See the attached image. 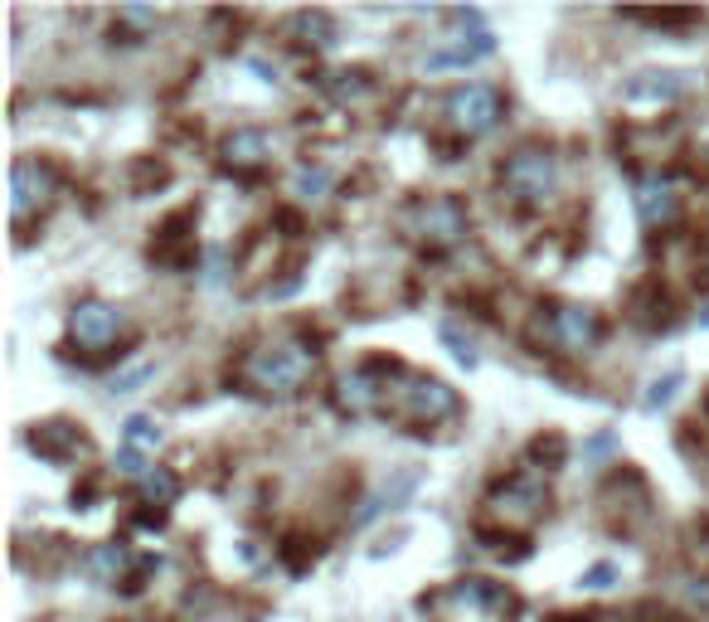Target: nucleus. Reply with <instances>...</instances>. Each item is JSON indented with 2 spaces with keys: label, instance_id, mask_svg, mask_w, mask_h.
Here are the masks:
<instances>
[{
  "label": "nucleus",
  "instance_id": "nucleus-25",
  "mask_svg": "<svg viewBox=\"0 0 709 622\" xmlns=\"http://www.w3.org/2000/svg\"><path fill=\"white\" fill-rule=\"evenodd\" d=\"M437 336H443V340H447V346H452V355H457V361H462L466 369H472V365H476V346H472V340H466V336H462V330H457V326H452V322H447L443 330H437Z\"/></svg>",
  "mask_w": 709,
  "mask_h": 622
},
{
  "label": "nucleus",
  "instance_id": "nucleus-18",
  "mask_svg": "<svg viewBox=\"0 0 709 622\" xmlns=\"http://www.w3.org/2000/svg\"><path fill=\"white\" fill-rule=\"evenodd\" d=\"M413 486H418V472H398V476H394L390 486H384L380 496H370V501H365V511L355 515V525H370V521H374V515H380V511L398 506V501H404V496H413Z\"/></svg>",
  "mask_w": 709,
  "mask_h": 622
},
{
  "label": "nucleus",
  "instance_id": "nucleus-26",
  "mask_svg": "<svg viewBox=\"0 0 709 622\" xmlns=\"http://www.w3.org/2000/svg\"><path fill=\"white\" fill-rule=\"evenodd\" d=\"M612 584H618V564H593V569H588V574H583V589L588 593H608Z\"/></svg>",
  "mask_w": 709,
  "mask_h": 622
},
{
  "label": "nucleus",
  "instance_id": "nucleus-19",
  "mask_svg": "<svg viewBox=\"0 0 709 622\" xmlns=\"http://www.w3.org/2000/svg\"><path fill=\"white\" fill-rule=\"evenodd\" d=\"M452 603H462V608H505V593L491 584V579H462V584L452 589Z\"/></svg>",
  "mask_w": 709,
  "mask_h": 622
},
{
  "label": "nucleus",
  "instance_id": "nucleus-15",
  "mask_svg": "<svg viewBox=\"0 0 709 622\" xmlns=\"http://www.w3.org/2000/svg\"><path fill=\"white\" fill-rule=\"evenodd\" d=\"M83 569H88V579H98V584H117V579L127 584V579H131L127 574V569H131V550L122 545V540H107V545L88 550Z\"/></svg>",
  "mask_w": 709,
  "mask_h": 622
},
{
  "label": "nucleus",
  "instance_id": "nucleus-14",
  "mask_svg": "<svg viewBox=\"0 0 709 622\" xmlns=\"http://www.w3.org/2000/svg\"><path fill=\"white\" fill-rule=\"evenodd\" d=\"M632 200H637V219L647 224V229H661V224H671V219H676V209H680L676 185L666 180V176H641Z\"/></svg>",
  "mask_w": 709,
  "mask_h": 622
},
{
  "label": "nucleus",
  "instance_id": "nucleus-23",
  "mask_svg": "<svg viewBox=\"0 0 709 622\" xmlns=\"http://www.w3.org/2000/svg\"><path fill=\"white\" fill-rule=\"evenodd\" d=\"M331 190V170H321V166H306L302 176H297V195L302 200H321V195Z\"/></svg>",
  "mask_w": 709,
  "mask_h": 622
},
{
  "label": "nucleus",
  "instance_id": "nucleus-4",
  "mask_svg": "<svg viewBox=\"0 0 709 622\" xmlns=\"http://www.w3.org/2000/svg\"><path fill=\"white\" fill-rule=\"evenodd\" d=\"M390 404H394L398 418L418 423V428H433V423L457 414V394H452L443 379H433V375H408L404 389L390 394Z\"/></svg>",
  "mask_w": 709,
  "mask_h": 622
},
{
  "label": "nucleus",
  "instance_id": "nucleus-13",
  "mask_svg": "<svg viewBox=\"0 0 709 622\" xmlns=\"http://www.w3.org/2000/svg\"><path fill=\"white\" fill-rule=\"evenodd\" d=\"M224 166L238 170V176H248V170H263L267 166V156H273V141H267V131L263 127H238L224 137Z\"/></svg>",
  "mask_w": 709,
  "mask_h": 622
},
{
  "label": "nucleus",
  "instance_id": "nucleus-2",
  "mask_svg": "<svg viewBox=\"0 0 709 622\" xmlns=\"http://www.w3.org/2000/svg\"><path fill=\"white\" fill-rule=\"evenodd\" d=\"M554 180H559V161L550 147H520L501 166V190L515 205H544L554 195Z\"/></svg>",
  "mask_w": 709,
  "mask_h": 622
},
{
  "label": "nucleus",
  "instance_id": "nucleus-1",
  "mask_svg": "<svg viewBox=\"0 0 709 622\" xmlns=\"http://www.w3.org/2000/svg\"><path fill=\"white\" fill-rule=\"evenodd\" d=\"M244 375H248V385L263 394H297L306 379L316 375V351L306 346V340H283V346L253 351Z\"/></svg>",
  "mask_w": 709,
  "mask_h": 622
},
{
  "label": "nucleus",
  "instance_id": "nucleus-17",
  "mask_svg": "<svg viewBox=\"0 0 709 622\" xmlns=\"http://www.w3.org/2000/svg\"><path fill=\"white\" fill-rule=\"evenodd\" d=\"M160 438H166V433H160V423L146 418V414H131L122 423V447H127V453H137V457H151L156 447H160Z\"/></svg>",
  "mask_w": 709,
  "mask_h": 622
},
{
  "label": "nucleus",
  "instance_id": "nucleus-6",
  "mask_svg": "<svg viewBox=\"0 0 709 622\" xmlns=\"http://www.w3.org/2000/svg\"><path fill=\"white\" fill-rule=\"evenodd\" d=\"M53 190H59L53 166L39 161V156H20V161L10 166V215H16V224H24L35 209H45L53 200Z\"/></svg>",
  "mask_w": 709,
  "mask_h": 622
},
{
  "label": "nucleus",
  "instance_id": "nucleus-9",
  "mask_svg": "<svg viewBox=\"0 0 709 622\" xmlns=\"http://www.w3.org/2000/svg\"><path fill=\"white\" fill-rule=\"evenodd\" d=\"M686 78L680 69H641L622 83V102L627 108H661V102H676L686 92Z\"/></svg>",
  "mask_w": 709,
  "mask_h": 622
},
{
  "label": "nucleus",
  "instance_id": "nucleus-10",
  "mask_svg": "<svg viewBox=\"0 0 709 622\" xmlns=\"http://www.w3.org/2000/svg\"><path fill=\"white\" fill-rule=\"evenodd\" d=\"M491 506L501 515H511V521H534V515L550 506V492H544V482L534 472H515V476H505V486H496Z\"/></svg>",
  "mask_w": 709,
  "mask_h": 622
},
{
  "label": "nucleus",
  "instance_id": "nucleus-5",
  "mask_svg": "<svg viewBox=\"0 0 709 622\" xmlns=\"http://www.w3.org/2000/svg\"><path fill=\"white\" fill-rule=\"evenodd\" d=\"M122 326H127V316L117 312L112 302H98V297L78 302V307L69 312V340L78 351H88V355L112 351L117 336H122Z\"/></svg>",
  "mask_w": 709,
  "mask_h": 622
},
{
  "label": "nucleus",
  "instance_id": "nucleus-27",
  "mask_svg": "<svg viewBox=\"0 0 709 622\" xmlns=\"http://www.w3.org/2000/svg\"><path fill=\"white\" fill-rule=\"evenodd\" d=\"M117 20H122V24H131V30H156V10H146V6H122V10H117Z\"/></svg>",
  "mask_w": 709,
  "mask_h": 622
},
{
  "label": "nucleus",
  "instance_id": "nucleus-8",
  "mask_svg": "<svg viewBox=\"0 0 709 622\" xmlns=\"http://www.w3.org/2000/svg\"><path fill=\"white\" fill-rule=\"evenodd\" d=\"M598 336H603V322H598L593 307H579V302H569V307H554L550 316V340L564 355H583L598 346Z\"/></svg>",
  "mask_w": 709,
  "mask_h": 622
},
{
  "label": "nucleus",
  "instance_id": "nucleus-21",
  "mask_svg": "<svg viewBox=\"0 0 709 622\" xmlns=\"http://www.w3.org/2000/svg\"><path fill=\"white\" fill-rule=\"evenodd\" d=\"M292 24H297V30L306 34V45H316V49H331V45H336V20L321 16V10H302V16L292 20Z\"/></svg>",
  "mask_w": 709,
  "mask_h": 622
},
{
  "label": "nucleus",
  "instance_id": "nucleus-3",
  "mask_svg": "<svg viewBox=\"0 0 709 622\" xmlns=\"http://www.w3.org/2000/svg\"><path fill=\"white\" fill-rule=\"evenodd\" d=\"M501 112H505V98H501V88H491V83H462L447 92V122L466 141L486 137V131L501 122Z\"/></svg>",
  "mask_w": 709,
  "mask_h": 622
},
{
  "label": "nucleus",
  "instance_id": "nucleus-22",
  "mask_svg": "<svg viewBox=\"0 0 709 622\" xmlns=\"http://www.w3.org/2000/svg\"><path fill=\"white\" fill-rule=\"evenodd\" d=\"M564 457H569L564 433H544V438L530 443V462H540V467H564Z\"/></svg>",
  "mask_w": 709,
  "mask_h": 622
},
{
  "label": "nucleus",
  "instance_id": "nucleus-24",
  "mask_svg": "<svg viewBox=\"0 0 709 622\" xmlns=\"http://www.w3.org/2000/svg\"><path fill=\"white\" fill-rule=\"evenodd\" d=\"M151 375H156V365H151V361H146V365H131V369H122V375L112 379V394H137Z\"/></svg>",
  "mask_w": 709,
  "mask_h": 622
},
{
  "label": "nucleus",
  "instance_id": "nucleus-11",
  "mask_svg": "<svg viewBox=\"0 0 709 622\" xmlns=\"http://www.w3.org/2000/svg\"><path fill=\"white\" fill-rule=\"evenodd\" d=\"M30 447L45 462H73V457L88 453V438L73 428V423L49 418V423H35V428H30Z\"/></svg>",
  "mask_w": 709,
  "mask_h": 622
},
{
  "label": "nucleus",
  "instance_id": "nucleus-12",
  "mask_svg": "<svg viewBox=\"0 0 709 622\" xmlns=\"http://www.w3.org/2000/svg\"><path fill=\"white\" fill-rule=\"evenodd\" d=\"M496 55V34L491 30H472V34H457V45H443L423 59L427 73H443V69H466V63H481Z\"/></svg>",
  "mask_w": 709,
  "mask_h": 622
},
{
  "label": "nucleus",
  "instance_id": "nucleus-29",
  "mask_svg": "<svg viewBox=\"0 0 709 622\" xmlns=\"http://www.w3.org/2000/svg\"><path fill=\"white\" fill-rule=\"evenodd\" d=\"M700 326H709V307H705V316H700Z\"/></svg>",
  "mask_w": 709,
  "mask_h": 622
},
{
  "label": "nucleus",
  "instance_id": "nucleus-28",
  "mask_svg": "<svg viewBox=\"0 0 709 622\" xmlns=\"http://www.w3.org/2000/svg\"><path fill=\"white\" fill-rule=\"evenodd\" d=\"M341 83H331V98H341V102H351L355 92H365V73H336Z\"/></svg>",
  "mask_w": 709,
  "mask_h": 622
},
{
  "label": "nucleus",
  "instance_id": "nucleus-20",
  "mask_svg": "<svg viewBox=\"0 0 709 622\" xmlns=\"http://www.w3.org/2000/svg\"><path fill=\"white\" fill-rule=\"evenodd\" d=\"M680 385H686V369H666L661 379H651V385H647V394H641V408H647V414H661V408L680 394Z\"/></svg>",
  "mask_w": 709,
  "mask_h": 622
},
{
  "label": "nucleus",
  "instance_id": "nucleus-16",
  "mask_svg": "<svg viewBox=\"0 0 709 622\" xmlns=\"http://www.w3.org/2000/svg\"><path fill=\"white\" fill-rule=\"evenodd\" d=\"M137 496L146 501V506H156V511H166V506H176V496H180V476L170 472V467H151L137 482Z\"/></svg>",
  "mask_w": 709,
  "mask_h": 622
},
{
  "label": "nucleus",
  "instance_id": "nucleus-7",
  "mask_svg": "<svg viewBox=\"0 0 709 622\" xmlns=\"http://www.w3.org/2000/svg\"><path fill=\"white\" fill-rule=\"evenodd\" d=\"M413 238H418L423 248H433V254H443V248L452 244H462V234H466V209L457 200H423V205H413Z\"/></svg>",
  "mask_w": 709,
  "mask_h": 622
}]
</instances>
